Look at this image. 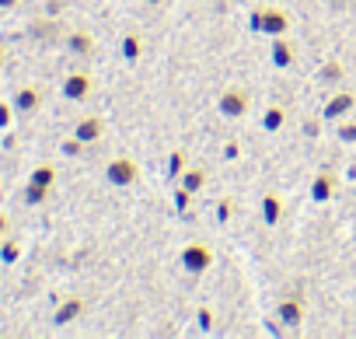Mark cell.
Instances as JSON below:
<instances>
[{"mask_svg": "<svg viewBox=\"0 0 356 339\" xmlns=\"http://www.w3.org/2000/svg\"><path fill=\"white\" fill-rule=\"evenodd\" d=\"M273 63H276V67H290V63H293V53H290V46L283 42V36L273 42Z\"/></svg>", "mask_w": 356, "mask_h": 339, "instance_id": "4fadbf2b", "label": "cell"}, {"mask_svg": "<svg viewBox=\"0 0 356 339\" xmlns=\"http://www.w3.org/2000/svg\"><path fill=\"white\" fill-rule=\"evenodd\" d=\"M18 4V0H0V11H4V8H15Z\"/></svg>", "mask_w": 356, "mask_h": 339, "instance_id": "f546056e", "label": "cell"}, {"mask_svg": "<svg viewBox=\"0 0 356 339\" xmlns=\"http://www.w3.org/2000/svg\"><path fill=\"white\" fill-rule=\"evenodd\" d=\"M140 49H143V46H140V39H136V36H126V39H122V56H126L129 63L140 56Z\"/></svg>", "mask_w": 356, "mask_h": 339, "instance_id": "e0dca14e", "label": "cell"}, {"mask_svg": "<svg viewBox=\"0 0 356 339\" xmlns=\"http://www.w3.org/2000/svg\"><path fill=\"white\" fill-rule=\"evenodd\" d=\"M8 123H11V109L0 105V126H8Z\"/></svg>", "mask_w": 356, "mask_h": 339, "instance_id": "83f0119b", "label": "cell"}, {"mask_svg": "<svg viewBox=\"0 0 356 339\" xmlns=\"http://www.w3.org/2000/svg\"><path fill=\"white\" fill-rule=\"evenodd\" d=\"M283 119H286V112H283L280 105H269V109H266V116H262V126H266L269 133H276V129L283 126Z\"/></svg>", "mask_w": 356, "mask_h": 339, "instance_id": "5bb4252c", "label": "cell"}, {"mask_svg": "<svg viewBox=\"0 0 356 339\" xmlns=\"http://www.w3.org/2000/svg\"><path fill=\"white\" fill-rule=\"evenodd\" d=\"M276 315H280V322H283V325H290V329H293V325H300V322H304V301H300V297H286V301L280 304V311H276Z\"/></svg>", "mask_w": 356, "mask_h": 339, "instance_id": "8992f818", "label": "cell"}, {"mask_svg": "<svg viewBox=\"0 0 356 339\" xmlns=\"http://www.w3.org/2000/svg\"><path fill=\"white\" fill-rule=\"evenodd\" d=\"M4 231H8V217H4V214H0V235H4Z\"/></svg>", "mask_w": 356, "mask_h": 339, "instance_id": "4dcf8cb0", "label": "cell"}, {"mask_svg": "<svg viewBox=\"0 0 356 339\" xmlns=\"http://www.w3.org/2000/svg\"><path fill=\"white\" fill-rule=\"evenodd\" d=\"M217 217H220V221H227V217H231V203H227V200L217 207Z\"/></svg>", "mask_w": 356, "mask_h": 339, "instance_id": "4316f807", "label": "cell"}, {"mask_svg": "<svg viewBox=\"0 0 356 339\" xmlns=\"http://www.w3.org/2000/svg\"><path fill=\"white\" fill-rule=\"evenodd\" d=\"M182 164H186L182 150H175V154H171V161H168V179H178V175H182Z\"/></svg>", "mask_w": 356, "mask_h": 339, "instance_id": "ffe728a7", "label": "cell"}, {"mask_svg": "<svg viewBox=\"0 0 356 339\" xmlns=\"http://www.w3.org/2000/svg\"><path fill=\"white\" fill-rule=\"evenodd\" d=\"M70 49H74V53H81V56H88L95 46H91V39H88V36H81V32H77V36H70Z\"/></svg>", "mask_w": 356, "mask_h": 339, "instance_id": "ac0fdd59", "label": "cell"}, {"mask_svg": "<svg viewBox=\"0 0 356 339\" xmlns=\"http://www.w3.org/2000/svg\"><path fill=\"white\" fill-rule=\"evenodd\" d=\"M175 207H178V210L189 207V189H178V193H175Z\"/></svg>", "mask_w": 356, "mask_h": 339, "instance_id": "484cf974", "label": "cell"}, {"mask_svg": "<svg viewBox=\"0 0 356 339\" xmlns=\"http://www.w3.org/2000/svg\"><path fill=\"white\" fill-rule=\"evenodd\" d=\"M46 193H49L46 186H35V182H29V189H25V203H32V207H35V203H42V200H46Z\"/></svg>", "mask_w": 356, "mask_h": 339, "instance_id": "d6986e66", "label": "cell"}, {"mask_svg": "<svg viewBox=\"0 0 356 339\" xmlns=\"http://www.w3.org/2000/svg\"><path fill=\"white\" fill-rule=\"evenodd\" d=\"M0 60H4V53H0Z\"/></svg>", "mask_w": 356, "mask_h": 339, "instance_id": "d6a6232c", "label": "cell"}, {"mask_svg": "<svg viewBox=\"0 0 356 339\" xmlns=\"http://www.w3.org/2000/svg\"><path fill=\"white\" fill-rule=\"evenodd\" d=\"M53 179H56V172H53L49 164H42V168H35V172H32V182H35V186H46V189H49Z\"/></svg>", "mask_w": 356, "mask_h": 339, "instance_id": "2e32d148", "label": "cell"}, {"mask_svg": "<svg viewBox=\"0 0 356 339\" xmlns=\"http://www.w3.org/2000/svg\"><path fill=\"white\" fill-rule=\"evenodd\" d=\"M182 266H186L189 273H207V269L213 266V252H210L207 245H186V249H182Z\"/></svg>", "mask_w": 356, "mask_h": 339, "instance_id": "3957f363", "label": "cell"}, {"mask_svg": "<svg viewBox=\"0 0 356 339\" xmlns=\"http://www.w3.org/2000/svg\"><path fill=\"white\" fill-rule=\"evenodd\" d=\"M321 77H325V81H339V77H342V67H339V63H325V67H321Z\"/></svg>", "mask_w": 356, "mask_h": 339, "instance_id": "7402d4cb", "label": "cell"}, {"mask_svg": "<svg viewBox=\"0 0 356 339\" xmlns=\"http://www.w3.org/2000/svg\"><path fill=\"white\" fill-rule=\"evenodd\" d=\"M224 157L234 161V157H238V143H227V147H224Z\"/></svg>", "mask_w": 356, "mask_h": 339, "instance_id": "f1b7e54d", "label": "cell"}, {"mask_svg": "<svg viewBox=\"0 0 356 339\" xmlns=\"http://www.w3.org/2000/svg\"><path fill=\"white\" fill-rule=\"evenodd\" d=\"M39 102H42V98H39L35 88H22V91L15 95V109H18V112H32V109H39Z\"/></svg>", "mask_w": 356, "mask_h": 339, "instance_id": "8fae6325", "label": "cell"}, {"mask_svg": "<svg viewBox=\"0 0 356 339\" xmlns=\"http://www.w3.org/2000/svg\"><path fill=\"white\" fill-rule=\"evenodd\" d=\"M339 136H342L346 143H353V140H356V123H346V126L339 129Z\"/></svg>", "mask_w": 356, "mask_h": 339, "instance_id": "d4e9b609", "label": "cell"}, {"mask_svg": "<svg viewBox=\"0 0 356 339\" xmlns=\"http://www.w3.org/2000/svg\"><path fill=\"white\" fill-rule=\"evenodd\" d=\"M74 136H77L81 143H95V140L102 136V119H81L77 129H74Z\"/></svg>", "mask_w": 356, "mask_h": 339, "instance_id": "52a82bcc", "label": "cell"}, {"mask_svg": "<svg viewBox=\"0 0 356 339\" xmlns=\"http://www.w3.org/2000/svg\"><path fill=\"white\" fill-rule=\"evenodd\" d=\"M81 311H84V301H81V297H70L67 304H60V311L53 315V322H56V325H67V322H74Z\"/></svg>", "mask_w": 356, "mask_h": 339, "instance_id": "ba28073f", "label": "cell"}, {"mask_svg": "<svg viewBox=\"0 0 356 339\" xmlns=\"http://www.w3.org/2000/svg\"><path fill=\"white\" fill-rule=\"evenodd\" d=\"M262 217H266V224H276L280 217H283V203H280V196H266L262 200Z\"/></svg>", "mask_w": 356, "mask_h": 339, "instance_id": "7c38bea8", "label": "cell"}, {"mask_svg": "<svg viewBox=\"0 0 356 339\" xmlns=\"http://www.w3.org/2000/svg\"><path fill=\"white\" fill-rule=\"evenodd\" d=\"M150 4H161V0H150Z\"/></svg>", "mask_w": 356, "mask_h": 339, "instance_id": "1f68e13d", "label": "cell"}, {"mask_svg": "<svg viewBox=\"0 0 356 339\" xmlns=\"http://www.w3.org/2000/svg\"><path fill=\"white\" fill-rule=\"evenodd\" d=\"M88 91H91V77H88V74H70V77L63 81V95H67L70 102L88 98Z\"/></svg>", "mask_w": 356, "mask_h": 339, "instance_id": "5b68a950", "label": "cell"}, {"mask_svg": "<svg viewBox=\"0 0 356 339\" xmlns=\"http://www.w3.org/2000/svg\"><path fill=\"white\" fill-rule=\"evenodd\" d=\"M81 147H84V143H81V140L74 136V140H67V143H63V154H70V157H77V154H81Z\"/></svg>", "mask_w": 356, "mask_h": 339, "instance_id": "603a6c76", "label": "cell"}, {"mask_svg": "<svg viewBox=\"0 0 356 339\" xmlns=\"http://www.w3.org/2000/svg\"><path fill=\"white\" fill-rule=\"evenodd\" d=\"M200 329H213V311L210 308H200Z\"/></svg>", "mask_w": 356, "mask_h": 339, "instance_id": "cb8c5ba5", "label": "cell"}, {"mask_svg": "<svg viewBox=\"0 0 356 339\" xmlns=\"http://www.w3.org/2000/svg\"><path fill=\"white\" fill-rule=\"evenodd\" d=\"M353 109V95H335L332 102H325V119H339Z\"/></svg>", "mask_w": 356, "mask_h": 339, "instance_id": "9c48e42d", "label": "cell"}, {"mask_svg": "<svg viewBox=\"0 0 356 339\" xmlns=\"http://www.w3.org/2000/svg\"><path fill=\"white\" fill-rule=\"evenodd\" d=\"M332 193H335V179L321 172V175L314 179V186H311V196H314L318 203H325V200H332Z\"/></svg>", "mask_w": 356, "mask_h": 339, "instance_id": "30bf717a", "label": "cell"}, {"mask_svg": "<svg viewBox=\"0 0 356 339\" xmlns=\"http://www.w3.org/2000/svg\"><path fill=\"white\" fill-rule=\"evenodd\" d=\"M220 112H224L227 119H241V116L248 112V95L238 91V88L224 91V95H220Z\"/></svg>", "mask_w": 356, "mask_h": 339, "instance_id": "277c9868", "label": "cell"}, {"mask_svg": "<svg viewBox=\"0 0 356 339\" xmlns=\"http://www.w3.org/2000/svg\"><path fill=\"white\" fill-rule=\"evenodd\" d=\"M105 179H108L112 186H133V182L140 179V168H136L133 157H115V161L105 168Z\"/></svg>", "mask_w": 356, "mask_h": 339, "instance_id": "7a4b0ae2", "label": "cell"}, {"mask_svg": "<svg viewBox=\"0 0 356 339\" xmlns=\"http://www.w3.org/2000/svg\"><path fill=\"white\" fill-rule=\"evenodd\" d=\"M203 182H207V172H200V168H193V172L182 175V189H189V193H200Z\"/></svg>", "mask_w": 356, "mask_h": 339, "instance_id": "9a60e30c", "label": "cell"}, {"mask_svg": "<svg viewBox=\"0 0 356 339\" xmlns=\"http://www.w3.org/2000/svg\"><path fill=\"white\" fill-rule=\"evenodd\" d=\"M286 25H290V18L283 11H273V8H262V11L252 15V32H266L273 39H280L286 32Z\"/></svg>", "mask_w": 356, "mask_h": 339, "instance_id": "6da1fadb", "label": "cell"}, {"mask_svg": "<svg viewBox=\"0 0 356 339\" xmlns=\"http://www.w3.org/2000/svg\"><path fill=\"white\" fill-rule=\"evenodd\" d=\"M18 255H22V249H18L15 242H4V245H0V259H4L8 266H11V262H15Z\"/></svg>", "mask_w": 356, "mask_h": 339, "instance_id": "44dd1931", "label": "cell"}]
</instances>
